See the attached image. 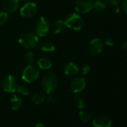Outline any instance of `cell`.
Listing matches in <instances>:
<instances>
[{"label":"cell","mask_w":127,"mask_h":127,"mask_svg":"<svg viewBox=\"0 0 127 127\" xmlns=\"http://www.w3.org/2000/svg\"><path fill=\"white\" fill-rule=\"evenodd\" d=\"M104 43L108 46H113L114 45V40L111 37H107L105 38Z\"/></svg>","instance_id":"cell-27"},{"label":"cell","mask_w":127,"mask_h":127,"mask_svg":"<svg viewBox=\"0 0 127 127\" xmlns=\"http://www.w3.org/2000/svg\"><path fill=\"white\" fill-rule=\"evenodd\" d=\"M44 99H45L44 95L40 92L34 93L32 96V101L34 104H40L41 102H43L44 101Z\"/></svg>","instance_id":"cell-18"},{"label":"cell","mask_w":127,"mask_h":127,"mask_svg":"<svg viewBox=\"0 0 127 127\" xmlns=\"http://www.w3.org/2000/svg\"><path fill=\"white\" fill-rule=\"evenodd\" d=\"M111 120L107 116H98L93 120V126L94 127H111Z\"/></svg>","instance_id":"cell-11"},{"label":"cell","mask_w":127,"mask_h":127,"mask_svg":"<svg viewBox=\"0 0 127 127\" xmlns=\"http://www.w3.org/2000/svg\"><path fill=\"white\" fill-rule=\"evenodd\" d=\"M94 0H76V11L79 14H87L93 9Z\"/></svg>","instance_id":"cell-8"},{"label":"cell","mask_w":127,"mask_h":127,"mask_svg":"<svg viewBox=\"0 0 127 127\" xmlns=\"http://www.w3.org/2000/svg\"><path fill=\"white\" fill-rule=\"evenodd\" d=\"M17 91L19 94H22V95H23V96H28V95L29 94V93H30L29 88L27 86H26V85H20V86H18V87H17Z\"/></svg>","instance_id":"cell-23"},{"label":"cell","mask_w":127,"mask_h":127,"mask_svg":"<svg viewBox=\"0 0 127 127\" xmlns=\"http://www.w3.org/2000/svg\"><path fill=\"white\" fill-rule=\"evenodd\" d=\"M66 27L74 30V31H79L82 29L84 25V21L81 16L76 13H73L68 15L64 20Z\"/></svg>","instance_id":"cell-3"},{"label":"cell","mask_w":127,"mask_h":127,"mask_svg":"<svg viewBox=\"0 0 127 127\" xmlns=\"http://www.w3.org/2000/svg\"><path fill=\"white\" fill-rule=\"evenodd\" d=\"M105 3L108 6H112L116 8L118 7L119 0H105Z\"/></svg>","instance_id":"cell-25"},{"label":"cell","mask_w":127,"mask_h":127,"mask_svg":"<svg viewBox=\"0 0 127 127\" xmlns=\"http://www.w3.org/2000/svg\"><path fill=\"white\" fill-rule=\"evenodd\" d=\"M3 6L6 12L14 13L18 8L19 0H4Z\"/></svg>","instance_id":"cell-13"},{"label":"cell","mask_w":127,"mask_h":127,"mask_svg":"<svg viewBox=\"0 0 127 127\" xmlns=\"http://www.w3.org/2000/svg\"><path fill=\"white\" fill-rule=\"evenodd\" d=\"M37 64V67L41 70H49L52 66V61L46 57H42L39 58Z\"/></svg>","instance_id":"cell-14"},{"label":"cell","mask_w":127,"mask_h":127,"mask_svg":"<svg viewBox=\"0 0 127 127\" xmlns=\"http://www.w3.org/2000/svg\"><path fill=\"white\" fill-rule=\"evenodd\" d=\"M122 7H123V9L124 12H125L126 14L127 15V0H125V1L123 2Z\"/></svg>","instance_id":"cell-29"},{"label":"cell","mask_w":127,"mask_h":127,"mask_svg":"<svg viewBox=\"0 0 127 127\" xmlns=\"http://www.w3.org/2000/svg\"><path fill=\"white\" fill-rule=\"evenodd\" d=\"M25 62L28 65L29 64H33V63L34 62V55L32 52H28L26 53L25 57H24Z\"/></svg>","instance_id":"cell-20"},{"label":"cell","mask_w":127,"mask_h":127,"mask_svg":"<svg viewBox=\"0 0 127 127\" xmlns=\"http://www.w3.org/2000/svg\"><path fill=\"white\" fill-rule=\"evenodd\" d=\"M18 42L23 48L29 49L35 48L38 44L39 39L37 34L32 32H26L20 36Z\"/></svg>","instance_id":"cell-2"},{"label":"cell","mask_w":127,"mask_h":127,"mask_svg":"<svg viewBox=\"0 0 127 127\" xmlns=\"http://www.w3.org/2000/svg\"><path fill=\"white\" fill-rule=\"evenodd\" d=\"M66 27L64 20H58L53 23V32L54 34H58L61 33L64 28Z\"/></svg>","instance_id":"cell-16"},{"label":"cell","mask_w":127,"mask_h":127,"mask_svg":"<svg viewBox=\"0 0 127 127\" xmlns=\"http://www.w3.org/2000/svg\"><path fill=\"white\" fill-rule=\"evenodd\" d=\"M41 50L44 52H52L55 50V46L51 42H44L41 45Z\"/></svg>","instance_id":"cell-19"},{"label":"cell","mask_w":127,"mask_h":127,"mask_svg":"<svg viewBox=\"0 0 127 127\" xmlns=\"http://www.w3.org/2000/svg\"><path fill=\"white\" fill-rule=\"evenodd\" d=\"M18 87L17 81L12 75H7L2 80V88L4 91L8 93H14Z\"/></svg>","instance_id":"cell-5"},{"label":"cell","mask_w":127,"mask_h":127,"mask_svg":"<svg viewBox=\"0 0 127 127\" xmlns=\"http://www.w3.org/2000/svg\"><path fill=\"white\" fill-rule=\"evenodd\" d=\"M74 102H75V105H76V107L78 108H79V109H82L84 108V106H85V102H84L83 99L79 95L75 96Z\"/></svg>","instance_id":"cell-22"},{"label":"cell","mask_w":127,"mask_h":127,"mask_svg":"<svg viewBox=\"0 0 127 127\" xmlns=\"http://www.w3.org/2000/svg\"><path fill=\"white\" fill-rule=\"evenodd\" d=\"M79 118L84 123H88L91 120V114L87 111H81L79 112Z\"/></svg>","instance_id":"cell-21"},{"label":"cell","mask_w":127,"mask_h":127,"mask_svg":"<svg viewBox=\"0 0 127 127\" xmlns=\"http://www.w3.org/2000/svg\"><path fill=\"white\" fill-rule=\"evenodd\" d=\"M58 85V80L57 76L53 73H46L41 80V89L46 94H50L54 92Z\"/></svg>","instance_id":"cell-1"},{"label":"cell","mask_w":127,"mask_h":127,"mask_svg":"<svg viewBox=\"0 0 127 127\" xmlns=\"http://www.w3.org/2000/svg\"><path fill=\"white\" fill-rule=\"evenodd\" d=\"M10 102H11V107L12 110L17 111L21 108L23 101H22V99L20 97H19L17 95H14L11 98Z\"/></svg>","instance_id":"cell-15"},{"label":"cell","mask_w":127,"mask_h":127,"mask_svg":"<svg viewBox=\"0 0 127 127\" xmlns=\"http://www.w3.org/2000/svg\"><path fill=\"white\" fill-rule=\"evenodd\" d=\"M34 127H46V126H45V125H44L43 123H37L35 125Z\"/></svg>","instance_id":"cell-31"},{"label":"cell","mask_w":127,"mask_h":127,"mask_svg":"<svg viewBox=\"0 0 127 127\" xmlns=\"http://www.w3.org/2000/svg\"><path fill=\"white\" fill-rule=\"evenodd\" d=\"M40 75L39 70L33 64L28 65L22 73V79L27 83H32L36 81Z\"/></svg>","instance_id":"cell-4"},{"label":"cell","mask_w":127,"mask_h":127,"mask_svg":"<svg viewBox=\"0 0 127 127\" xmlns=\"http://www.w3.org/2000/svg\"><path fill=\"white\" fill-rule=\"evenodd\" d=\"M37 12V5L32 2H26L20 10V15L24 18H32L36 15Z\"/></svg>","instance_id":"cell-7"},{"label":"cell","mask_w":127,"mask_h":127,"mask_svg":"<svg viewBox=\"0 0 127 127\" xmlns=\"http://www.w3.org/2000/svg\"><path fill=\"white\" fill-rule=\"evenodd\" d=\"M105 4L102 2L101 0H95L94 2L93 9L96 11V12H102L105 10Z\"/></svg>","instance_id":"cell-17"},{"label":"cell","mask_w":127,"mask_h":127,"mask_svg":"<svg viewBox=\"0 0 127 127\" xmlns=\"http://www.w3.org/2000/svg\"><path fill=\"white\" fill-rule=\"evenodd\" d=\"M85 86H86L85 79L82 76L75 77L70 83L71 91L75 94L82 92L85 88Z\"/></svg>","instance_id":"cell-10"},{"label":"cell","mask_w":127,"mask_h":127,"mask_svg":"<svg viewBox=\"0 0 127 127\" xmlns=\"http://www.w3.org/2000/svg\"><path fill=\"white\" fill-rule=\"evenodd\" d=\"M91 71V67L88 64H85L82 67V74L83 76H85L87 74H88Z\"/></svg>","instance_id":"cell-26"},{"label":"cell","mask_w":127,"mask_h":127,"mask_svg":"<svg viewBox=\"0 0 127 127\" xmlns=\"http://www.w3.org/2000/svg\"><path fill=\"white\" fill-rule=\"evenodd\" d=\"M21 1H26V0H21Z\"/></svg>","instance_id":"cell-32"},{"label":"cell","mask_w":127,"mask_h":127,"mask_svg":"<svg viewBox=\"0 0 127 127\" xmlns=\"http://www.w3.org/2000/svg\"><path fill=\"white\" fill-rule=\"evenodd\" d=\"M56 100H57V97L55 95H52V94H50L47 98V101L49 103H54V102H56Z\"/></svg>","instance_id":"cell-28"},{"label":"cell","mask_w":127,"mask_h":127,"mask_svg":"<svg viewBox=\"0 0 127 127\" xmlns=\"http://www.w3.org/2000/svg\"><path fill=\"white\" fill-rule=\"evenodd\" d=\"M35 32L39 37H46L49 32V23L45 17H40L35 24Z\"/></svg>","instance_id":"cell-6"},{"label":"cell","mask_w":127,"mask_h":127,"mask_svg":"<svg viewBox=\"0 0 127 127\" xmlns=\"http://www.w3.org/2000/svg\"><path fill=\"white\" fill-rule=\"evenodd\" d=\"M121 46H122V49H125V50H127V40H125V41L122 43Z\"/></svg>","instance_id":"cell-30"},{"label":"cell","mask_w":127,"mask_h":127,"mask_svg":"<svg viewBox=\"0 0 127 127\" xmlns=\"http://www.w3.org/2000/svg\"><path fill=\"white\" fill-rule=\"evenodd\" d=\"M103 49V42L99 38L91 40L88 46V52L92 56H96L101 53Z\"/></svg>","instance_id":"cell-9"},{"label":"cell","mask_w":127,"mask_h":127,"mask_svg":"<svg viewBox=\"0 0 127 127\" xmlns=\"http://www.w3.org/2000/svg\"><path fill=\"white\" fill-rule=\"evenodd\" d=\"M8 20V14L6 11H0V26H4Z\"/></svg>","instance_id":"cell-24"},{"label":"cell","mask_w":127,"mask_h":127,"mask_svg":"<svg viewBox=\"0 0 127 127\" xmlns=\"http://www.w3.org/2000/svg\"><path fill=\"white\" fill-rule=\"evenodd\" d=\"M64 73L67 76L70 78H73L78 75L79 68L76 64L73 62H68L65 65L64 69Z\"/></svg>","instance_id":"cell-12"}]
</instances>
